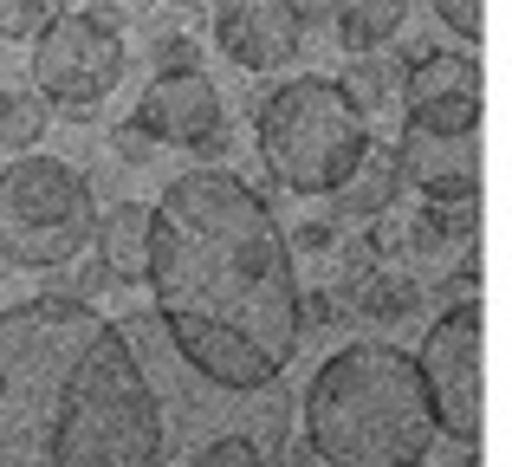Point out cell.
<instances>
[{"label":"cell","instance_id":"6da1fadb","mask_svg":"<svg viewBox=\"0 0 512 467\" xmlns=\"http://www.w3.org/2000/svg\"><path fill=\"white\" fill-rule=\"evenodd\" d=\"M169 344L214 390H266L299 351L292 240L266 195L227 169H188L150 208V260Z\"/></svg>","mask_w":512,"mask_h":467},{"label":"cell","instance_id":"7a4b0ae2","mask_svg":"<svg viewBox=\"0 0 512 467\" xmlns=\"http://www.w3.org/2000/svg\"><path fill=\"white\" fill-rule=\"evenodd\" d=\"M169 409L137 338L91 299L39 292L0 312V467H163Z\"/></svg>","mask_w":512,"mask_h":467},{"label":"cell","instance_id":"3957f363","mask_svg":"<svg viewBox=\"0 0 512 467\" xmlns=\"http://www.w3.org/2000/svg\"><path fill=\"white\" fill-rule=\"evenodd\" d=\"M435 442V409L415 357L396 344H344L305 390V448L331 467H415Z\"/></svg>","mask_w":512,"mask_h":467},{"label":"cell","instance_id":"277c9868","mask_svg":"<svg viewBox=\"0 0 512 467\" xmlns=\"http://www.w3.org/2000/svg\"><path fill=\"white\" fill-rule=\"evenodd\" d=\"M363 150H370V124L331 78H286L260 104V156L292 195H331Z\"/></svg>","mask_w":512,"mask_h":467},{"label":"cell","instance_id":"5b68a950","mask_svg":"<svg viewBox=\"0 0 512 467\" xmlns=\"http://www.w3.org/2000/svg\"><path fill=\"white\" fill-rule=\"evenodd\" d=\"M98 208L91 182L59 156H20L0 169V260L7 266H59L91 247Z\"/></svg>","mask_w":512,"mask_h":467},{"label":"cell","instance_id":"8992f818","mask_svg":"<svg viewBox=\"0 0 512 467\" xmlns=\"http://www.w3.org/2000/svg\"><path fill=\"white\" fill-rule=\"evenodd\" d=\"M130 52H124V33L104 26L98 13H59V20L39 33V52H33V85L46 104H59L72 124H85L111 85L124 78Z\"/></svg>","mask_w":512,"mask_h":467},{"label":"cell","instance_id":"52a82bcc","mask_svg":"<svg viewBox=\"0 0 512 467\" xmlns=\"http://www.w3.org/2000/svg\"><path fill=\"white\" fill-rule=\"evenodd\" d=\"M415 377H422V396L435 409V429L454 435V442H474L480 435V305L461 299L428 325L422 357H415Z\"/></svg>","mask_w":512,"mask_h":467},{"label":"cell","instance_id":"ba28073f","mask_svg":"<svg viewBox=\"0 0 512 467\" xmlns=\"http://www.w3.org/2000/svg\"><path fill=\"white\" fill-rule=\"evenodd\" d=\"M402 111L409 130H441V137H474L480 124V65L467 52H422L402 72Z\"/></svg>","mask_w":512,"mask_h":467},{"label":"cell","instance_id":"9c48e42d","mask_svg":"<svg viewBox=\"0 0 512 467\" xmlns=\"http://www.w3.org/2000/svg\"><path fill=\"white\" fill-rule=\"evenodd\" d=\"M214 39L240 72H279V65L299 59L305 20L292 0H227L214 13Z\"/></svg>","mask_w":512,"mask_h":467},{"label":"cell","instance_id":"30bf717a","mask_svg":"<svg viewBox=\"0 0 512 467\" xmlns=\"http://www.w3.org/2000/svg\"><path fill=\"white\" fill-rule=\"evenodd\" d=\"M137 130L150 143H175V150H195L208 130H221V91L201 72H156V85L137 104Z\"/></svg>","mask_w":512,"mask_h":467},{"label":"cell","instance_id":"8fae6325","mask_svg":"<svg viewBox=\"0 0 512 467\" xmlns=\"http://www.w3.org/2000/svg\"><path fill=\"white\" fill-rule=\"evenodd\" d=\"M402 182L428 195V202H474L480 189V143L474 137H441V130H402L396 143Z\"/></svg>","mask_w":512,"mask_h":467},{"label":"cell","instance_id":"7c38bea8","mask_svg":"<svg viewBox=\"0 0 512 467\" xmlns=\"http://www.w3.org/2000/svg\"><path fill=\"white\" fill-rule=\"evenodd\" d=\"M98 240V266L111 286H137L143 260H150V202H117L111 215L91 228Z\"/></svg>","mask_w":512,"mask_h":467},{"label":"cell","instance_id":"4fadbf2b","mask_svg":"<svg viewBox=\"0 0 512 467\" xmlns=\"http://www.w3.org/2000/svg\"><path fill=\"white\" fill-rule=\"evenodd\" d=\"M338 215H357V221H376V215H389L396 208V195H402V169H396V143H376V150H363L357 156V169L338 182Z\"/></svg>","mask_w":512,"mask_h":467},{"label":"cell","instance_id":"5bb4252c","mask_svg":"<svg viewBox=\"0 0 512 467\" xmlns=\"http://www.w3.org/2000/svg\"><path fill=\"white\" fill-rule=\"evenodd\" d=\"M467 234H474V202H428L402 221V253L435 260L448 240H467Z\"/></svg>","mask_w":512,"mask_h":467},{"label":"cell","instance_id":"9a60e30c","mask_svg":"<svg viewBox=\"0 0 512 467\" xmlns=\"http://www.w3.org/2000/svg\"><path fill=\"white\" fill-rule=\"evenodd\" d=\"M396 26H402V0H338V7H331V33H338V46H350V52L383 46Z\"/></svg>","mask_w":512,"mask_h":467},{"label":"cell","instance_id":"2e32d148","mask_svg":"<svg viewBox=\"0 0 512 467\" xmlns=\"http://www.w3.org/2000/svg\"><path fill=\"white\" fill-rule=\"evenodd\" d=\"M402 72H409V65H402L396 52H357V59L344 65L338 91L357 104V111H363V104H389L402 91Z\"/></svg>","mask_w":512,"mask_h":467},{"label":"cell","instance_id":"e0dca14e","mask_svg":"<svg viewBox=\"0 0 512 467\" xmlns=\"http://www.w3.org/2000/svg\"><path fill=\"white\" fill-rule=\"evenodd\" d=\"M415 305H422V286H415L409 273H383V266H376L370 286L357 292V318H383V325L415 318Z\"/></svg>","mask_w":512,"mask_h":467},{"label":"cell","instance_id":"ac0fdd59","mask_svg":"<svg viewBox=\"0 0 512 467\" xmlns=\"http://www.w3.org/2000/svg\"><path fill=\"white\" fill-rule=\"evenodd\" d=\"M39 137H46V104L33 91L0 85V150H33Z\"/></svg>","mask_w":512,"mask_h":467},{"label":"cell","instance_id":"d6986e66","mask_svg":"<svg viewBox=\"0 0 512 467\" xmlns=\"http://www.w3.org/2000/svg\"><path fill=\"white\" fill-rule=\"evenodd\" d=\"M65 13V0H0V39H33Z\"/></svg>","mask_w":512,"mask_h":467},{"label":"cell","instance_id":"ffe728a7","mask_svg":"<svg viewBox=\"0 0 512 467\" xmlns=\"http://www.w3.org/2000/svg\"><path fill=\"white\" fill-rule=\"evenodd\" d=\"M52 273V292H65V299H98L111 279H104V266L98 260H85V253H72V260H59V266H46Z\"/></svg>","mask_w":512,"mask_h":467},{"label":"cell","instance_id":"44dd1931","mask_svg":"<svg viewBox=\"0 0 512 467\" xmlns=\"http://www.w3.org/2000/svg\"><path fill=\"white\" fill-rule=\"evenodd\" d=\"M188 467H273V461L260 455V442H253V435H214V442L201 448Z\"/></svg>","mask_w":512,"mask_h":467},{"label":"cell","instance_id":"7402d4cb","mask_svg":"<svg viewBox=\"0 0 512 467\" xmlns=\"http://www.w3.org/2000/svg\"><path fill=\"white\" fill-rule=\"evenodd\" d=\"M163 72H201V46L188 33H175V20H163L156 26V52H150Z\"/></svg>","mask_w":512,"mask_h":467},{"label":"cell","instance_id":"603a6c76","mask_svg":"<svg viewBox=\"0 0 512 467\" xmlns=\"http://www.w3.org/2000/svg\"><path fill=\"white\" fill-rule=\"evenodd\" d=\"M435 13H441V20H448L461 39H480V33H487V7H480V0H435Z\"/></svg>","mask_w":512,"mask_h":467},{"label":"cell","instance_id":"cb8c5ba5","mask_svg":"<svg viewBox=\"0 0 512 467\" xmlns=\"http://www.w3.org/2000/svg\"><path fill=\"white\" fill-rule=\"evenodd\" d=\"M305 325H318V331H325V325H344L338 299H331V292H305V299H299V331Z\"/></svg>","mask_w":512,"mask_h":467},{"label":"cell","instance_id":"d4e9b609","mask_svg":"<svg viewBox=\"0 0 512 467\" xmlns=\"http://www.w3.org/2000/svg\"><path fill=\"white\" fill-rule=\"evenodd\" d=\"M111 150H117V163H150V137H143L137 124H117L111 130Z\"/></svg>","mask_w":512,"mask_h":467},{"label":"cell","instance_id":"484cf974","mask_svg":"<svg viewBox=\"0 0 512 467\" xmlns=\"http://www.w3.org/2000/svg\"><path fill=\"white\" fill-rule=\"evenodd\" d=\"M292 247H305V253H331V247H338V228H331V221H305V228L292 234Z\"/></svg>","mask_w":512,"mask_h":467},{"label":"cell","instance_id":"4316f807","mask_svg":"<svg viewBox=\"0 0 512 467\" xmlns=\"http://www.w3.org/2000/svg\"><path fill=\"white\" fill-rule=\"evenodd\" d=\"M195 156H208V163H214V156H227V130H208V137L195 143Z\"/></svg>","mask_w":512,"mask_h":467},{"label":"cell","instance_id":"83f0119b","mask_svg":"<svg viewBox=\"0 0 512 467\" xmlns=\"http://www.w3.org/2000/svg\"><path fill=\"white\" fill-rule=\"evenodd\" d=\"M299 7V20H331V0H292Z\"/></svg>","mask_w":512,"mask_h":467},{"label":"cell","instance_id":"f1b7e54d","mask_svg":"<svg viewBox=\"0 0 512 467\" xmlns=\"http://www.w3.org/2000/svg\"><path fill=\"white\" fill-rule=\"evenodd\" d=\"M461 467H480V461H474V455H467V461H461Z\"/></svg>","mask_w":512,"mask_h":467},{"label":"cell","instance_id":"f546056e","mask_svg":"<svg viewBox=\"0 0 512 467\" xmlns=\"http://www.w3.org/2000/svg\"><path fill=\"white\" fill-rule=\"evenodd\" d=\"M415 467H422V461H415Z\"/></svg>","mask_w":512,"mask_h":467}]
</instances>
